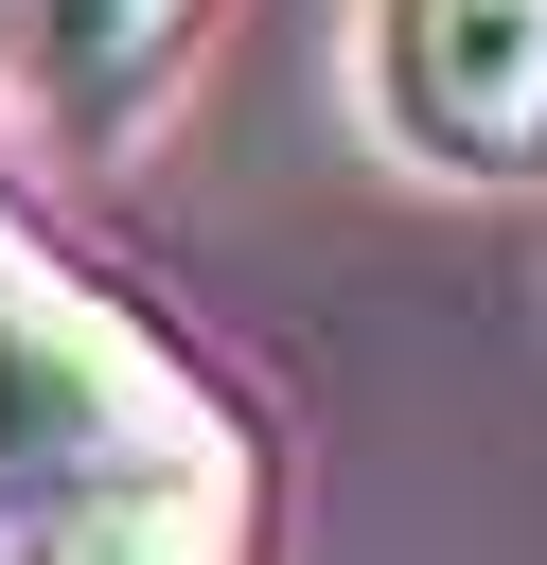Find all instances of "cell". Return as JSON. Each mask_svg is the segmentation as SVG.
Returning <instances> with one entry per match:
<instances>
[{
	"instance_id": "obj_1",
	"label": "cell",
	"mask_w": 547,
	"mask_h": 565,
	"mask_svg": "<svg viewBox=\"0 0 547 565\" xmlns=\"http://www.w3.org/2000/svg\"><path fill=\"white\" fill-rule=\"evenodd\" d=\"M159 459H212L194 406H176V371H159L106 300L0 265V530L71 512V494H106V477H159Z\"/></svg>"
},
{
	"instance_id": "obj_2",
	"label": "cell",
	"mask_w": 547,
	"mask_h": 565,
	"mask_svg": "<svg viewBox=\"0 0 547 565\" xmlns=\"http://www.w3.org/2000/svg\"><path fill=\"white\" fill-rule=\"evenodd\" d=\"M353 88L423 177H547V0H371Z\"/></svg>"
},
{
	"instance_id": "obj_3",
	"label": "cell",
	"mask_w": 547,
	"mask_h": 565,
	"mask_svg": "<svg viewBox=\"0 0 547 565\" xmlns=\"http://www.w3.org/2000/svg\"><path fill=\"white\" fill-rule=\"evenodd\" d=\"M0 565H229V459H159V477H106L35 530H0Z\"/></svg>"
},
{
	"instance_id": "obj_4",
	"label": "cell",
	"mask_w": 547,
	"mask_h": 565,
	"mask_svg": "<svg viewBox=\"0 0 547 565\" xmlns=\"http://www.w3.org/2000/svg\"><path fill=\"white\" fill-rule=\"evenodd\" d=\"M18 35H35L53 124H71V141H124L141 88H159V53L194 35V0H18Z\"/></svg>"
},
{
	"instance_id": "obj_5",
	"label": "cell",
	"mask_w": 547,
	"mask_h": 565,
	"mask_svg": "<svg viewBox=\"0 0 547 565\" xmlns=\"http://www.w3.org/2000/svg\"><path fill=\"white\" fill-rule=\"evenodd\" d=\"M0 35H18V0H0Z\"/></svg>"
}]
</instances>
